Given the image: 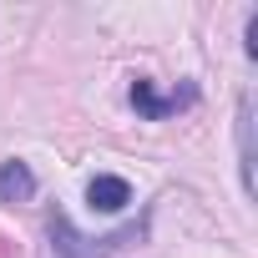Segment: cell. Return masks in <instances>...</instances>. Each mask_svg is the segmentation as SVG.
I'll use <instances>...</instances> for the list:
<instances>
[{
    "instance_id": "obj_4",
    "label": "cell",
    "mask_w": 258,
    "mask_h": 258,
    "mask_svg": "<svg viewBox=\"0 0 258 258\" xmlns=\"http://www.w3.org/2000/svg\"><path fill=\"white\" fill-rule=\"evenodd\" d=\"M36 198V172L26 162H6L0 167V203H26Z\"/></svg>"
},
{
    "instance_id": "obj_5",
    "label": "cell",
    "mask_w": 258,
    "mask_h": 258,
    "mask_svg": "<svg viewBox=\"0 0 258 258\" xmlns=\"http://www.w3.org/2000/svg\"><path fill=\"white\" fill-rule=\"evenodd\" d=\"M248 56H258V11L248 16Z\"/></svg>"
},
{
    "instance_id": "obj_1",
    "label": "cell",
    "mask_w": 258,
    "mask_h": 258,
    "mask_svg": "<svg viewBox=\"0 0 258 258\" xmlns=\"http://www.w3.org/2000/svg\"><path fill=\"white\" fill-rule=\"evenodd\" d=\"M187 101H198V91H192V86H182V91H172V96H157L147 76H137V81H132V106H137L147 121H162V116H172V111H177V106H187Z\"/></svg>"
},
{
    "instance_id": "obj_2",
    "label": "cell",
    "mask_w": 258,
    "mask_h": 258,
    "mask_svg": "<svg viewBox=\"0 0 258 258\" xmlns=\"http://www.w3.org/2000/svg\"><path fill=\"white\" fill-rule=\"evenodd\" d=\"M86 203L101 208V213H121L126 203H132V182L116 177V172H96V177L86 182Z\"/></svg>"
},
{
    "instance_id": "obj_3",
    "label": "cell",
    "mask_w": 258,
    "mask_h": 258,
    "mask_svg": "<svg viewBox=\"0 0 258 258\" xmlns=\"http://www.w3.org/2000/svg\"><path fill=\"white\" fill-rule=\"evenodd\" d=\"M238 167H243V187H248V198L258 192V177H253V96H243L238 101Z\"/></svg>"
}]
</instances>
